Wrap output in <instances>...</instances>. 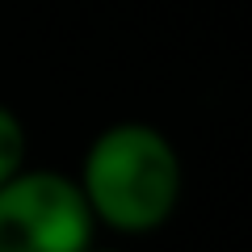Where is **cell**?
I'll return each instance as SVG.
<instances>
[{
  "instance_id": "cell-2",
  "label": "cell",
  "mask_w": 252,
  "mask_h": 252,
  "mask_svg": "<svg viewBox=\"0 0 252 252\" xmlns=\"http://www.w3.org/2000/svg\"><path fill=\"white\" fill-rule=\"evenodd\" d=\"M93 215L67 172L21 168L0 185V252H89Z\"/></svg>"
},
{
  "instance_id": "cell-1",
  "label": "cell",
  "mask_w": 252,
  "mask_h": 252,
  "mask_svg": "<svg viewBox=\"0 0 252 252\" xmlns=\"http://www.w3.org/2000/svg\"><path fill=\"white\" fill-rule=\"evenodd\" d=\"M93 227L118 235H152L177 215L185 168L172 139L152 122H114L84 147L76 172Z\"/></svg>"
},
{
  "instance_id": "cell-3",
  "label": "cell",
  "mask_w": 252,
  "mask_h": 252,
  "mask_svg": "<svg viewBox=\"0 0 252 252\" xmlns=\"http://www.w3.org/2000/svg\"><path fill=\"white\" fill-rule=\"evenodd\" d=\"M26 152H30L26 122H21L17 109H9L0 101V185H9V181L26 168Z\"/></svg>"
},
{
  "instance_id": "cell-4",
  "label": "cell",
  "mask_w": 252,
  "mask_h": 252,
  "mask_svg": "<svg viewBox=\"0 0 252 252\" xmlns=\"http://www.w3.org/2000/svg\"><path fill=\"white\" fill-rule=\"evenodd\" d=\"M89 252H118V248H97V244H93V248H89Z\"/></svg>"
}]
</instances>
